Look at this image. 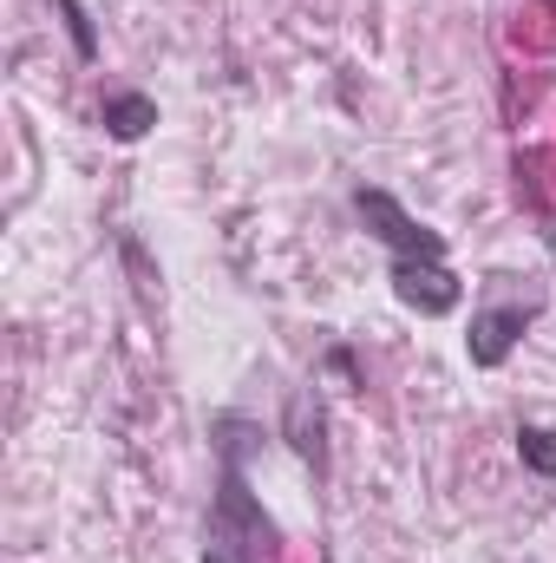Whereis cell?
I'll use <instances>...</instances> for the list:
<instances>
[{
    "label": "cell",
    "instance_id": "cell-1",
    "mask_svg": "<svg viewBox=\"0 0 556 563\" xmlns=\"http://www.w3.org/2000/svg\"><path fill=\"white\" fill-rule=\"evenodd\" d=\"M249 445L256 426L223 413L216 420V498H210V525H203V551H223L230 563H276V518L263 511V498L249 492Z\"/></svg>",
    "mask_w": 556,
    "mask_h": 563
},
{
    "label": "cell",
    "instance_id": "cell-2",
    "mask_svg": "<svg viewBox=\"0 0 556 563\" xmlns=\"http://www.w3.org/2000/svg\"><path fill=\"white\" fill-rule=\"evenodd\" d=\"M354 217L393 250V256H432V263H445V236L438 230H425V223H413L407 210H400V197L393 190H374V184H360L354 190Z\"/></svg>",
    "mask_w": 556,
    "mask_h": 563
},
{
    "label": "cell",
    "instance_id": "cell-3",
    "mask_svg": "<svg viewBox=\"0 0 556 563\" xmlns=\"http://www.w3.org/2000/svg\"><path fill=\"white\" fill-rule=\"evenodd\" d=\"M537 321V301H504V308H478L471 314V334H465V354L471 367H504L511 347L524 341V328Z\"/></svg>",
    "mask_w": 556,
    "mask_h": 563
},
{
    "label": "cell",
    "instance_id": "cell-4",
    "mask_svg": "<svg viewBox=\"0 0 556 563\" xmlns=\"http://www.w3.org/2000/svg\"><path fill=\"white\" fill-rule=\"evenodd\" d=\"M393 295L419 308V314H452L458 308V276L445 269V263H432V256H393Z\"/></svg>",
    "mask_w": 556,
    "mask_h": 563
},
{
    "label": "cell",
    "instance_id": "cell-5",
    "mask_svg": "<svg viewBox=\"0 0 556 563\" xmlns=\"http://www.w3.org/2000/svg\"><path fill=\"white\" fill-rule=\"evenodd\" d=\"M99 125H105V139L138 144L144 132L157 125V99H144V92H105V106H99Z\"/></svg>",
    "mask_w": 556,
    "mask_h": 563
},
{
    "label": "cell",
    "instance_id": "cell-6",
    "mask_svg": "<svg viewBox=\"0 0 556 563\" xmlns=\"http://www.w3.org/2000/svg\"><path fill=\"white\" fill-rule=\"evenodd\" d=\"M281 432H288V445L321 472L327 465V445H321V407H314V394H294L288 400V420H281Z\"/></svg>",
    "mask_w": 556,
    "mask_h": 563
},
{
    "label": "cell",
    "instance_id": "cell-7",
    "mask_svg": "<svg viewBox=\"0 0 556 563\" xmlns=\"http://www.w3.org/2000/svg\"><path fill=\"white\" fill-rule=\"evenodd\" d=\"M518 459H524L537 478H556V432L551 426H518Z\"/></svg>",
    "mask_w": 556,
    "mask_h": 563
},
{
    "label": "cell",
    "instance_id": "cell-8",
    "mask_svg": "<svg viewBox=\"0 0 556 563\" xmlns=\"http://www.w3.org/2000/svg\"><path fill=\"white\" fill-rule=\"evenodd\" d=\"M53 7H59V20H66V40H73V53L92 66V59H99V26H92V13H86L79 0H53Z\"/></svg>",
    "mask_w": 556,
    "mask_h": 563
},
{
    "label": "cell",
    "instance_id": "cell-9",
    "mask_svg": "<svg viewBox=\"0 0 556 563\" xmlns=\"http://www.w3.org/2000/svg\"><path fill=\"white\" fill-rule=\"evenodd\" d=\"M203 563H230V558H223V551H203Z\"/></svg>",
    "mask_w": 556,
    "mask_h": 563
}]
</instances>
